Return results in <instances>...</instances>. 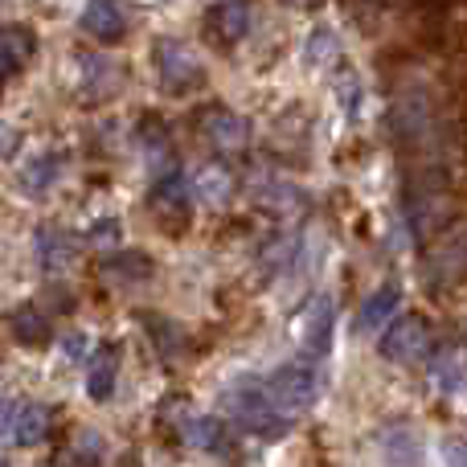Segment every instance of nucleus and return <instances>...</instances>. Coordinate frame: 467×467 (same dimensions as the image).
<instances>
[{
    "mask_svg": "<svg viewBox=\"0 0 467 467\" xmlns=\"http://www.w3.org/2000/svg\"><path fill=\"white\" fill-rule=\"evenodd\" d=\"M13 414H16V406L0 394V435H8V431H13Z\"/></svg>",
    "mask_w": 467,
    "mask_h": 467,
    "instance_id": "30",
    "label": "nucleus"
},
{
    "mask_svg": "<svg viewBox=\"0 0 467 467\" xmlns=\"http://www.w3.org/2000/svg\"><path fill=\"white\" fill-rule=\"evenodd\" d=\"M82 29L99 41H119L123 33H128V16H123V8L111 5V0H90L87 13H82Z\"/></svg>",
    "mask_w": 467,
    "mask_h": 467,
    "instance_id": "8",
    "label": "nucleus"
},
{
    "mask_svg": "<svg viewBox=\"0 0 467 467\" xmlns=\"http://www.w3.org/2000/svg\"><path fill=\"white\" fill-rule=\"evenodd\" d=\"M66 357H74V361H78V357H87V337H82V332L66 337Z\"/></svg>",
    "mask_w": 467,
    "mask_h": 467,
    "instance_id": "31",
    "label": "nucleus"
},
{
    "mask_svg": "<svg viewBox=\"0 0 467 467\" xmlns=\"http://www.w3.org/2000/svg\"><path fill=\"white\" fill-rule=\"evenodd\" d=\"M202 131L213 148H222V152L246 148V123H242V115H234L230 107H210V111L202 115Z\"/></svg>",
    "mask_w": 467,
    "mask_h": 467,
    "instance_id": "7",
    "label": "nucleus"
},
{
    "mask_svg": "<svg viewBox=\"0 0 467 467\" xmlns=\"http://www.w3.org/2000/svg\"><path fill=\"white\" fill-rule=\"evenodd\" d=\"M337 95H340V107H345L348 115H357V111H361V82H357L353 74H348V78H340Z\"/></svg>",
    "mask_w": 467,
    "mask_h": 467,
    "instance_id": "26",
    "label": "nucleus"
},
{
    "mask_svg": "<svg viewBox=\"0 0 467 467\" xmlns=\"http://www.w3.org/2000/svg\"><path fill=\"white\" fill-rule=\"evenodd\" d=\"M398 307H402V287H398V283H381V287L361 304L357 328H361V332H378L386 320H394Z\"/></svg>",
    "mask_w": 467,
    "mask_h": 467,
    "instance_id": "11",
    "label": "nucleus"
},
{
    "mask_svg": "<svg viewBox=\"0 0 467 467\" xmlns=\"http://www.w3.org/2000/svg\"><path fill=\"white\" fill-rule=\"evenodd\" d=\"M263 386H266V398H271V406L283 414V419L312 410L316 398H320V378H316V369H312V365H304V361L279 365V369H275L271 378L263 381Z\"/></svg>",
    "mask_w": 467,
    "mask_h": 467,
    "instance_id": "2",
    "label": "nucleus"
},
{
    "mask_svg": "<svg viewBox=\"0 0 467 467\" xmlns=\"http://www.w3.org/2000/svg\"><path fill=\"white\" fill-rule=\"evenodd\" d=\"M193 189H197V197H202L205 205H226L230 193H234V177L226 169H218V164H205V169L197 172Z\"/></svg>",
    "mask_w": 467,
    "mask_h": 467,
    "instance_id": "21",
    "label": "nucleus"
},
{
    "mask_svg": "<svg viewBox=\"0 0 467 467\" xmlns=\"http://www.w3.org/2000/svg\"><path fill=\"white\" fill-rule=\"evenodd\" d=\"M337 54H340V37L328 29V25H320V29L307 33V41H304V62H307V66L324 70V66H328Z\"/></svg>",
    "mask_w": 467,
    "mask_h": 467,
    "instance_id": "24",
    "label": "nucleus"
},
{
    "mask_svg": "<svg viewBox=\"0 0 467 467\" xmlns=\"http://www.w3.org/2000/svg\"><path fill=\"white\" fill-rule=\"evenodd\" d=\"M447 467H467V439H443Z\"/></svg>",
    "mask_w": 467,
    "mask_h": 467,
    "instance_id": "27",
    "label": "nucleus"
},
{
    "mask_svg": "<svg viewBox=\"0 0 467 467\" xmlns=\"http://www.w3.org/2000/svg\"><path fill=\"white\" fill-rule=\"evenodd\" d=\"M332 328H337V299L316 296L312 304L304 307V316H299V345H304V353H312V357L328 353Z\"/></svg>",
    "mask_w": 467,
    "mask_h": 467,
    "instance_id": "5",
    "label": "nucleus"
},
{
    "mask_svg": "<svg viewBox=\"0 0 467 467\" xmlns=\"http://www.w3.org/2000/svg\"><path fill=\"white\" fill-rule=\"evenodd\" d=\"M140 144H144V152H148V156H161L164 148H169V136H164L161 123L144 119V123H140Z\"/></svg>",
    "mask_w": 467,
    "mask_h": 467,
    "instance_id": "25",
    "label": "nucleus"
},
{
    "mask_svg": "<svg viewBox=\"0 0 467 467\" xmlns=\"http://www.w3.org/2000/svg\"><path fill=\"white\" fill-rule=\"evenodd\" d=\"M57 177H62V161H57L54 152H41L21 169V189L29 197H41L57 185Z\"/></svg>",
    "mask_w": 467,
    "mask_h": 467,
    "instance_id": "18",
    "label": "nucleus"
},
{
    "mask_svg": "<svg viewBox=\"0 0 467 467\" xmlns=\"http://www.w3.org/2000/svg\"><path fill=\"white\" fill-rule=\"evenodd\" d=\"M381 357L386 361H398V365H414L422 361V357L431 353V328L427 320H419V316H406V320H398L394 328L381 337Z\"/></svg>",
    "mask_w": 467,
    "mask_h": 467,
    "instance_id": "4",
    "label": "nucleus"
},
{
    "mask_svg": "<svg viewBox=\"0 0 467 467\" xmlns=\"http://www.w3.org/2000/svg\"><path fill=\"white\" fill-rule=\"evenodd\" d=\"M431 111H435V107H431V95L419 87V82H410V87L394 99V128L402 131L406 140L422 136V131L431 128Z\"/></svg>",
    "mask_w": 467,
    "mask_h": 467,
    "instance_id": "6",
    "label": "nucleus"
},
{
    "mask_svg": "<svg viewBox=\"0 0 467 467\" xmlns=\"http://www.w3.org/2000/svg\"><path fill=\"white\" fill-rule=\"evenodd\" d=\"M115 381H119V348L103 345L95 357H90V369H87V394L95 402H107L115 394Z\"/></svg>",
    "mask_w": 467,
    "mask_h": 467,
    "instance_id": "10",
    "label": "nucleus"
},
{
    "mask_svg": "<svg viewBox=\"0 0 467 467\" xmlns=\"http://www.w3.org/2000/svg\"><path fill=\"white\" fill-rule=\"evenodd\" d=\"M46 431H49V410L46 406H21V410L13 414V439L21 447H37L41 439H46Z\"/></svg>",
    "mask_w": 467,
    "mask_h": 467,
    "instance_id": "19",
    "label": "nucleus"
},
{
    "mask_svg": "<svg viewBox=\"0 0 467 467\" xmlns=\"http://www.w3.org/2000/svg\"><path fill=\"white\" fill-rule=\"evenodd\" d=\"M283 5H291V8H307V5H316V0H283Z\"/></svg>",
    "mask_w": 467,
    "mask_h": 467,
    "instance_id": "32",
    "label": "nucleus"
},
{
    "mask_svg": "<svg viewBox=\"0 0 467 467\" xmlns=\"http://www.w3.org/2000/svg\"><path fill=\"white\" fill-rule=\"evenodd\" d=\"M152 205H156V210H169V213H189V185H185V177L169 172V177L156 181V185H152Z\"/></svg>",
    "mask_w": 467,
    "mask_h": 467,
    "instance_id": "23",
    "label": "nucleus"
},
{
    "mask_svg": "<svg viewBox=\"0 0 467 467\" xmlns=\"http://www.w3.org/2000/svg\"><path fill=\"white\" fill-rule=\"evenodd\" d=\"M431 378H435V389L447 398L463 394L467 389V361L460 348H439L435 353V365H431Z\"/></svg>",
    "mask_w": 467,
    "mask_h": 467,
    "instance_id": "13",
    "label": "nucleus"
},
{
    "mask_svg": "<svg viewBox=\"0 0 467 467\" xmlns=\"http://www.w3.org/2000/svg\"><path fill=\"white\" fill-rule=\"evenodd\" d=\"M0 467H8V463H5V460H0Z\"/></svg>",
    "mask_w": 467,
    "mask_h": 467,
    "instance_id": "33",
    "label": "nucleus"
},
{
    "mask_svg": "<svg viewBox=\"0 0 467 467\" xmlns=\"http://www.w3.org/2000/svg\"><path fill=\"white\" fill-rule=\"evenodd\" d=\"M181 435H185L189 447H202V451H230V431H226V422L210 419V414H193V419H185Z\"/></svg>",
    "mask_w": 467,
    "mask_h": 467,
    "instance_id": "14",
    "label": "nucleus"
},
{
    "mask_svg": "<svg viewBox=\"0 0 467 467\" xmlns=\"http://www.w3.org/2000/svg\"><path fill=\"white\" fill-rule=\"evenodd\" d=\"M460 271H467V234H455L443 250H435V258L427 263L431 279H455Z\"/></svg>",
    "mask_w": 467,
    "mask_h": 467,
    "instance_id": "20",
    "label": "nucleus"
},
{
    "mask_svg": "<svg viewBox=\"0 0 467 467\" xmlns=\"http://www.w3.org/2000/svg\"><path fill=\"white\" fill-rule=\"evenodd\" d=\"M33 54V33L21 25H0V78L16 74Z\"/></svg>",
    "mask_w": 467,
    "mask_h": 467,
    "instance_id": "17",
    "label": "nucleus"
},
{
    "mask_svg": "<svg viewBox=\"0 0 467 467\" xmlns=\"http://www.w3.org/2000/svg\"><path fill=\"white\" fill-rule=\"evenodd\" d=\"M210 33L218 41H226V46H234V41H242L250 33V8L242 5V0H222V5H213L210 13Z\"/></svg>",
    "mask_w": 467,
    "mask_h": 467,
    "instance_id": "12",
    "label": "nucleus"
},
{
    "mask_svg": "<svg viewBox=\"0 0 467 467\" xmlns=\"http://www.w3.org/2000/svg\"><path fill=\"white\" fill-rule=\"evenodd\" d=\"M119 222H95V226H90V242H111V246H119Z\"/></svg>",
    "mask_w": 467,
    "mask_h": 467,
    "instance_id": "28",
    "label": "nucleus"
},
{
    "mask_svg": "<svg viewBox=\"0 0 467 467\" xmlns=\"http://www.w3.org/2000/svg\"><path fill=\"white\" fill-rule=\"evenodd\" d=\"M222 406H226V414L238 422V427L254 431V435H275V431L283 427V414L271 406L266 386L254 381V378L230 381V386L222 389Z\"/></svg>",
    "mask_w": 467,
    "mask_h": 467,
    "instance_id": "1",
    "label": "nucleus"
},
{
    "mask_svg": "<svg viewBox=\"0 0 467 467\" xmlns=\"http://www.w3.org/2000/svg\"><path fill=\"white\" fill-rule=\"evenodd\" d=\"M156 70H161V82L172 90V95H185V90H193L197 82L205 78L197 54L172 37H164L161 46H156Z\"/></svg>",
    "mask_w": 467,
    "mask_h": 467,
    "instance_id": "3",
    "label": "nucleus"
},
{
    "mask_svg": "<svg viewBox=\"0 0 467 467\" xmlns=\"http://www.w3.org/2000/svg\"><path fill=\"white\" fill-rule=\"evenodd\" d=\"M37 263L46 271H66L74 263V238L57 226H46L37 230Z\"/></svg>",
    "mask_w": 467,
    "mask_h": 467,
    "instance_id": "16",
    "label": "nucleus"
},
{
    "mask_svg": "<svg viewBox=\"0 0 467 467\" xmlns=\"http://www.w3.org/2000/svg\"><path fill=\"white\" fill-rule=\"evenodd\" d=\"M13 337L29 348L49 345V320L37 312V307H16L13 312Z\"/></svg>",
    "mask_w": 467,
    "mask_h": 467,
    "instance_id": "22",
    "label": "nucleus"
},
{
    "mask_svg": "<svg viewBox=\"0 0 467 467\" xmlns=\"http://www.w3.org/2000/svg\"><path fill=\"white\" fill-rule=\"evenodd\" d=\"M381 455L389 467H419L422 463V443L410 427H389L381 435Z\"/></svg>",
    "mask_w": 467,
    "mask_h": 467,
    "instance_id": "15",
    "label": "nucleus"
},
{
    "mask_svg": "<svg viewBox=\"0 0 467 467\" xmlns=\"http://www.w3.org/2000/svg\"><path fill=\"white\" fill-rule=\"evenodd\" d=\"M152 271H156L152 258L140 254V250H115V254L103 258V279L123 283V287H131V283H148Z\"/></svg>",
    "mask_w": 467,
    "mask_h": 467,
    "instance_id": "9",
    "label": "nucleus"
},
{
    "mask_svg": "<svg viewBox=\"0 0 467 467\" xmlns=\"http://www.w3.org/2000/svg\"><path fill=\"white\" fill-rule=\"evenodd\" d=\"M16 144H21V136H16V128H8V123H0V156H13Z\"/></svg>",
    "mask_w": 467,
    "mask_h": 467,
    "instance_id": "29",
    "label": "nucleus"
}]
</instances>
